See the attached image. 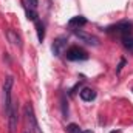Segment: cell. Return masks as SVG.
Returning <instances> with one entry per match:
<instances>
[{
  "instance_id": "obj_1",
  "label": "cell",
  "mask_w": 133,
  "mask_h": 133,
  "mask_svg": "<svg viewBox=\"0 0 133 133\" xmlns=\"http://www.w3.org/2000/svg\"><path fill=\"white\" fill-rule=\"evenodd\" d=\"M12 85H14V77L8 76L5 79L3 84V98H5V115L8 116L12 107V99H11V93H12Z\"/></svg>"
},
{
  "instance_id": "obj_2",
  "label": "cell",
  "mask_w": 133,
  "mask_h": 133,
  "mask_svg": "<svg viewBox=\"0 0 133 133\" xmlns=\"http://www.w3.org/2000/svg\"><path fill=\"white\" fill-rule=\"evenodd\" d=\"M132 31H133V23L129 22V20H122L116 25H111L107 28V33H116L119 34L121 37L124 36H132Z\"/></svg>"
},
{
  "instance_id": "obj_3",
  "label": "cell",
  "mask_w": 133,
  "mask_h": 133,
  "mask_svg": "<svg viewBox=\"0 0 133 133\" xmlns=\"http://www.w3.org/2000/svg\"><path fill=\"white\" fill-rule=\"evenodd\" d=\"M25 116H26V122H28L30 132L31 133H42L40 127H39V122H37V118H36V113H34L33 104H30V102L25 105Z\"/></svg>"
},
{
  "instance_id": "obj_4",
  "label": "cell",
  "mask_w": 133,
  "mask_h": 133,
  "mask_svg": "<svg viewBox=\"0 0 133 133\" xmlns=\"http://www.w3.org/2000/svg\"><path fill=\"white\" fill-rule=\"evenodd\" d=\"M65 56L68 61H87L88 59V53L81 48V46H70L68 50L65 51Z\"/></svg>"
},
{
  "instance_id": "obj_5",
  "label": "cell",
  "mask_w": 133,
  "mask_h": 133,
  "mask_svg": "<svg viewBox=\"0 0 133 133\" xmlns=\"http://www.w3.org/2000/svg\"><path fill=\"white\" fill-rule=\"evenodd\" d=\"M73 33H74L76 37H79L81 42H84V43H87V45H91V46H98V45H99V39H98L96 36L85 33V31H82L81 28H79V30H73Z\"/></svg>"
},
{
  "instance_id": "obj_6",
  "label": "cell",
  "mask_w": 133,
  "mask_h": 133,
  "mask_svg": "<svg viewBox=\"0 0 133 133\" xmlns=\"http://www.w3.org/2000/svg\"><path fill=\"white\" fill-rule=\"evenodd\" d=\"M17 102H12L11 111L8 115V124H9V133H14L17 129V122H19V115H17Z\"/></svg>"
},
{
  "instance_id": "obj_7",
  "label": "cell",
  "mask_w": 133,
  "mask_h": 133,
  "mask_svg": "<svg viewBox=\"0 0 133 133\" xmlns=\"http://www.w3.org/2000/svg\"><path fill=\"white\" fill-rule=\"evenodd\" d=\"M65 46H66V37H57V39L54 40V43L51 45L53 54H54V56H61Z\"/></svg>"
},
{
  "instance_id": "obj_8",
  "label": "cell",
  "mask_w": 133,
  "mask_h": 133,
  "mask_svg": "<svg viewBox=\"0 0 133 133\" xmlns=\"http://www.w3.org/2000/svg\"><path fill=\"white\" fill-rule=\"evenodd\" d=\"M6 37H8V42H9L11 45L22 48V39H20V36L16 33L14 30H8V31H6Z\"/></svg>"
},
{
  "instance_id": "obj_9",
  "label": "cell",
  "mask_w": 133,
  "mask_h": 133,
  "mask_svg": "<svg viewBox=\"0 0 133 133\" xmlns=\"http://www.w3.org/2000/svg\"><path fill=\"white\" fill-rule=\"evenodd\" d=\"M79 96H81V99L85 101V102H91V101L96 99V91H95L93 88H88V87H85V88H82V90H81Z\"/></svg>"
},
{
  "instance_id": "obj_10",
  "label": "cell",
  "mask_w": 133,
  "mask_h": 133,
  "mask_svg": "<svg viewBox=\"0 0 133 133\" xmlns=\"http://www.w3.org/2000/svg\"><path fill=\"white\" fill-rule=\"evenodd\" d=\"M85 23H87V19H85L84 16H76V17L70 19L68 26H70V28H74V30H79V28H81V26H84Z\"/></svg>"
},
{
  "instance_id": "obj_11",
  "label": "cell",
  "mask_w": 133,
  "mask_h": 133,
  "mask_svg": "<svg viewBox=\"0 0 133 133\" xmlns=\"http://www.w3.org/2000/svg\"><path fill=\"white\" fill-rule=\"evenodd\" d=\"M36 30H37V39H39V42H43V39H45V25L40 20H36Z\"/></svg>"
},
{
  "instance_id": "obj_12",
  "label": "cell",
  "mask_w": 133,
  "mask_h": 133,
  "mask_svg": "<svg viewBox=\"0 0 133 133\" xmlns=\"http://www.w3.org/2000/svg\"><path fill=\"white\" fill-rule=\"evenodd\" d=\"M121 39H122V45H124L129 51L133 53V36H124V37H121Z\"/></svg>"
},
{
  "instance_id": "obj_13",
  "label": "cell",
  "mask_w": 133,
  "mask_h": 133,
  "mask_svg": "<svg viewBox=\"0 0 133 133\" xmlns=\"http://www.w3.org/2000/svg\"><path fill=\"white\" fill-rule=\"evenodd\" d=\"M26 17H28V20H33V22L39 20V19H37L39 16H37V12L34 11L33 8H31V9H26Z\"/></svg>"
},
{
  "instance_id": "obj_14",
  "label": "cell",
  "mask_w": 133,
  "mask_h": 133,
  "mask_svg": "<svg viewBox=\"0 0 133 133\" xmlns=\"http://www.w3.org/2000/svg\"><path fill=\"white\" fill-rule=\"evenodd\" d=\"M66 132L68 133H81V127H79L77 124H68Z\"/></svg>"
},
{
  "instance_id": "obj_15",
  "label": "cell",
  "mask_w": 133,
  "mask_h": 133,
  "mask_svg": "<svg viewBox=\"0 0 133 133\" xmlns=\"http://www.w3.org/2000/svg\"><path fill=\"white\" fill-rule=\"evenodd\" d=\"M26 2H28V5H30L33 9H36V8H37V5H39V0H26Z\"/></svg>"
},
{
  "instance_id": "obj_16",
  "label": "cell",
  "mask_w": 133,
  "mask_h": 133,
  "mask_svg": "<svg viewBox=\"0 0 133 133\" xmlns=\"http://www.w3.org/2000/svg\"><path fill=\"white\" fill-rule=\"evenodd\" d=\"M125 65V59H121V64L118 65V68H116V73H121V70H122V66Z\"/></svg>"
},
{
  "instance_id": "obj_17",
  "label": "cell",
  "mask_w": 133,
  "mask_h": 133,
  "mask_svg": "<svg viewBox=\"0 0 133 133\" xmlns=\"http://www.w3.org/2000/svg\"><path fill=\"white\" fill-rule=\"evenodd\" d=\"M81 133H93L91 130H81Z\"/></svg>"
},
{
  "instance_id": "obj_18",
  "label": "cell",
  "mask_w": 133,
  "mask_h": 133,
  "mask_svg": "<svg viewBox=\"0 0 133 133\" xmlns=\"http://www.w3.org/2000/svg\"><path fill=\"white\" fill-rule=\"evenodd\" d=\"M26 133H28V132H26Z\"/></svg>"
}]
</instances>
